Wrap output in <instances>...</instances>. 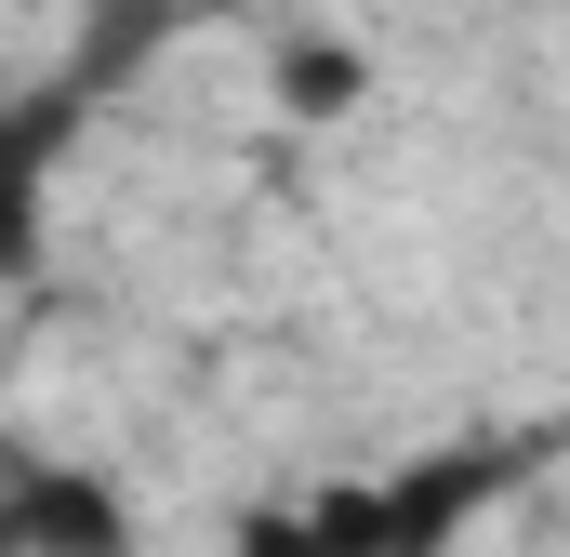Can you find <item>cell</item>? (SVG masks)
I'll return each mask as SVG.
<instances>
[{"label": "cell", "mask_w": 570, "mask_h": 557, "mask_svg": "<svg viewBox=\"0 0 570 557\" xmlns=\"http://www.w3.org/2000/svg\"><path fill=\"white\" fill-rule=\"evenodd\" d=\"M464 465H425V478H399V491H318V505H279V518H253L239 557H451L464 531Z\"/></svg>", "instance_id": "1"}, {"label": "cell", "mask_w": 570, "mask_h": 557, "mask_svg": "<svg viewBox=\"0 0 570 557\" xmlns=\"http://www.w3.org/2000/svg\"><path fill=\"white\" fill-rule=\"evenodd\" d=\"M80 146V80H40V94H0V292L40 278L53 253V173Z\"/></svg>", "instance_id": "2"}, {"label": "cell", "mask_w": 570, "mask_h": 557, "mask_svg": "<svg viewBox=\"0 0 570 557\" xmlns=\"http://www.w3.org/2000/svg\"><path fill=\"white\" fill-rule=\"evenodd\" d=\"M358 94H372V53H358V40H292L279 53V107L292 120H345Z\"/></svg>", "instance_id": "4"}, {"label": "cell", "mask_w": 570, "mask_h": 557, "mask_svg": "<svg viewBox=\"0 0 570 557\" xmlns=\"http://www.w3.org/2000/svg\"><path fill=\"white\" fill-rule=\"evenodd\" d=\"M0 557H120V491L107 478H27L0 518Z\"/></svg>", "instance_id": "3"}]
</instances>
